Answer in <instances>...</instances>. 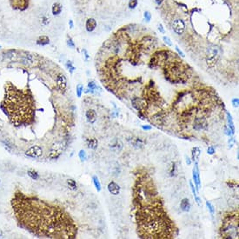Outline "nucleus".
<instances>
[{"label":"nucleus","instance_id":"nucleus-1","mask_svg":"<svg viewBox=\"0 0 239 239\" xmlns=\"http://www.w3.org/2000/svg\"><path fill=\"white\" fill-rule=\"evenodd\" d=\"M60 71L28 51H0V146L17 158L56 161L71 140L75 107Z\"/></svg>","mask_w":239,"mask_h":239},{"label":"nucleus","instance_id":"nucleus-2","mask_svg":"<svg viewBox=\"0 0 239 239\" xmlns=\"http://www.w3.org/2000/svg\"><path fill=\"white\" fill-rule=\"evenodd\" d=\"M138 233L144 238H173L174 225L161 203L140 207L137 212Z\"/></svg>","mask_w":239,"mask_h":239},{"label":"nucleus","instance_id":"nucleus-3","mask_svg":"<svg viewBox=\"0 0 239 239\" xmlns=\"http://www.w3.org/2000/svg\"><path fill=\"white\" fill-rule=\"evenodd\" d=\"M134 202L138 208L161 203L150 179L144 177L137 182L134 188Z\"/></svg>","mask_w":239,"mask_h":239},{"label":"nucleus","instance_id":"nucleus-4","mask_svg":"<svg viewBox=\"0 0 239 239\" xmlns=\"http://www.w3.org/2000/svg\"><path fill=\"white\" fill-rule=\"evenodd\" d=\"M222 238H238V214L230 213L225 216L220 228Z\"/></svg>","mask_w":239,"mask_h":239},{"label":"nucleus","instance_id":"nucleus-5","mask_svg":"<svg viewBox=\"0 0 239 239\" xmlns=\"http://www.w3.org/2000/svg\"><path fill=\"white\" fill-rule=\"evenodd\" d=\"M219 59V52L216 46H211L206 51V63L208 66L214 67Z\"/></svg>","mask_w":239,"mask_h":239},{"label":"nucleus","instance_id":"nucleus-6","mask_svg":"<svg viewBox=\"0 0 239 239\" xmlns=\"http://www.w3.org/2000/svg\"><path fill=\"white\" fill-rule=\"evenodd\" d=\"M132 106L138 111V112H144L147 108L146 100L140 98V97H134L131 100Z\"/></svg>","mask_w":239,"mask_h":239},{"label":"nucleus","instance_id":"nucleus-7","mask_svg":"<svg viewBox=\"0 0 239 239\" xmlns=\"http://www.w3.org/2000/svg\"><path fill=\"white\" fill-rule=\"evenodd\" d=\"M192 177H193V181L195 183V186L197 188V191H199L200 188H201V181H200L199 169H198V162H195V166L192 170Z\"/></svg>","mask_w":239,"mask_h":239},{"label":"nucleus","instance_id":"nucleus-8","mask_svg":"<svg viewBox=\"0 0 239 239\" xmlns=\"http://www.w3.org/2000/svg\"><path fill=\"white\" fill-rule=\"evenodd\" d=\"M173 30L177 35H182L185 30V22L182 19H177L173 22Z\"/></svg>","mask_w":239,"mask_h":239},{"label":"nucleus","instance_id":"nucleus-9","mask_svg":"<svg viewBox=\"0 0 239 239\" xmlns=\"http://www.w3.org/2000/svg\"><path fill=\"white\" fill-rule=\"evenodd\" d=\"M207 126V123H206V121L204 118H197L194 120V123H193V128L196 130V131H202L203 130L205 127Z\"/></svg>","mask_w":239,"mask_h":239},{"label":"nucleus","instance_id":"nucleus-10","mask_svg":"<svg viewBox=\"0 0 239 239\" xmlns=\"http://www.w3.org/2000/svg\"><path fill=\"white\" fill-rule=\"evenodd\" d=\"M129 142L136 149H142L145 145V140L140 137H133L131 139H129Z\"/></svg>","mask_w":239,"mask_h":239},{"label":"nucleus","instance_id":"nucleus-11","mask_svg":"<svg viewBox=\"0 0 239 239\" xmlns=\"http://www.w3.org/2000/svg\"><path fill=\"white\" fill-rule=\"evenodd\" d=\"M107 188H108L109 192H110V194L114 195V196H118V195L120 193V190H121V188H120V186L118 185L117 183H115L114 181L110 182V183L108 184Z\"/></svg>","mask_w":239,"mask_h":239},{"label":"nucleus","instance_id":"nucleus-12","mask_svg":"<svg viewBox=\"0 0 239 239\" xmlns=\"http://www.w3.org/2000/svg\"><path fill=\"white\" fill-rule=\"evenodd\" d=\"M85 117H86V120L90 123H94L97 121V112L93 109H89L85 112Z\"/></svg>","mask_w":239,"mask_h":239},{"label":"nucleus","instance_id":"nucleus-13","mask_svg":"<svg viewBox=\"0 0 239 239\" xmlns=\"http://www.w3.org/2000/svg\"><path fill=\"white\" fill-rule=\"evenodd\" d=\"M86 143H87V146L91 150H96L97 146H98V141L97 138L95 137H90L86 139Z\"/></svg>","mask_w":239,"mask_h":239},{"label":"nucleus","instance_id":"nucleus-14","mask_svg":"<svg viewBox=\"0 0 239 239\" xmlns=\"http://www.w3.org/2000/svg\"><path fill=\"white\" fill-rule=\"evenodd\" d=\"M85 27H86V30L89 32H92V31H93L96 29V27H97V21L94 18H89L86 21Z\"/></svg>","mask_w":239,"mask_h":239},{"label":"nucleus","instance_id":"nucleus-15","mask_svg":"<svg viewBox=\"0 0 239 239\" xmlns=\"http://www.w3.org/2000/svg\"><path fill=\"white\" fill-rule=\"evenodd\" d=\"M180 208L183 211H185L188 212L190 211V203L188 198H184V199L181 201V203H180Z\"/></svg>","mask_w":239,"mask_h":239},{"label":"nucleus","instance_id":"nucleus-16","mask_svg":"<svg viewBox=\"0 0 239 239\" xmlns=\"http://www.w3.org/2000/svg\"><path fill=\"white\" fill-rule=\"evenodd\" d=\"M37 44L39 45H46V44H49L50 43V39L48 36L46 35H42V36H39L37 39Z\"/></svg>","mask_w":239,"mask_h":239},{"label":"nucleus","instance_id":"nucleus-17","mask_svg":"<svg viewBox=\"0 0 239 239\" xmlns=\"http://www.w3.org/2000/svg\"><path fill=\"white\" fill-rule=\"evenodd\" d=\"M201 155V150L198 147H195L191 150V156H192V161L198 162Z\"/></svg>","mask_w":239,"mask_h":239},{"label":"nucleus","instance_id":"nucleus-18","mask_svg":"<svg viewBox=\"0 0 239 239\" xmlns=\"http://www.w3.org/2000/svg\"><path fill=\"white\" fill-rule=\"evenodd\" d=\"M226 117H227V122H228V127L234 134L235 133V126H234V123H233V119H232V116L230 112H226Z\"/></svg>","mask_w":239,"mask_h":239},{"label":"nucleus","instance_id":"nucleus-19","mask_svg":"<svg viewBox=\"0 0 239 239\" xmlns=\"http://www.w3.org/2000/svg\"><path fill=\"white\" fill-rule=\"evenodd\" d=\"M190 190H191V191H192V193H193V196H194V198H195V200H196L197 203H198V205H200V204H201V199H200V198L198 197V191H197V190L195 189V185H193V183H192L191 181H190Z\"/></svg>","mask_w":239,"mask_h":239},{"label":"nucleus","instance_id":"nucleus-20","mask_svg":"<svg viewBox=\"0 0 239 239\" xmlns=\"http://www.w3.org/2000/svg\"><path fill=\"white\" fill-rule=\"evenodd\" d=\"M52 14L55 15V16L59 15V14L61 13V12H62V5L59 3H57V2L54 3L53 5H52Z\"/></svg>","mask_w":239,"mask_h":239},{"label":"nucleus","instance_id":"nucleus-21","mask_svg":"<svg viewBox=\"0 0 239 239\" xmlns=\"http://www.w3.org/2000/svg\"><path fill=\"white\" fill-rule=\"evenodd\" d=\"M110 149H112V150H120L122 148H123V144H122V142L120 141V140H118V139H117V140H115V141H113L111 144H110Z\"/></svg>","mask_w":239,"mask_h":239},{"label":"nucleus","instance_id":"nucleus-22","mask_svg":"<svg viewBox=\"0 0 239 239\" xmlns=\"http://www.w3.org/2000/svg\"><path fill=\"white\" fill-rule=\"evenodd\" d=\"M92 180L93 183H94V185H95L96 189H97V190L98 192L101 191V190H102V186H101V184H100V181H99L98 177H97V176H94L92 177Z\"/></svg>","mask_w":239,"mask_h":239},{"label":"nucleus","instance_id":"nucleus-23","mask_svg":"<svg viewBox=\"0 0 239 239\" xmlns=\"http://www.w3.org/2000/svg\"><path fill=\"white\" fill-rule=\"evenodd\" d=\"M206 206H207L209 211L211 213V216H214V213H215V208H214V206H213L210 202H206Z\"/></svg>","mask_w":239,"mask_h":239},{"label":"nucleus","instance_id":"nucleus-24","mask_svg":"<svg viewBox=\"0 0 239 239\" xmlns=\"http://www.w3.org/2000/svg\"><path fill=\"white\" fill-rule=\"evenodd\" d=\"M176 171H177V165L175 163H172L171 164V170L169 171V173H170V176H174L176 174Z\"/></svg>","mask_w":239,"mask_h":239},{"label":"nucleus","instance_id":"nucleus-25","mask_svg":"<svg viewBox=\"0 0 239 239\" xmlns=\"http://www.w3.org/2000/svg\"><path fill=\"white\" fill-rule=\"evenodd\" d=\"M83 91H84V86H83L82 84H78V85L77 86V95H78V97H81Z\"/></svg>","mask_w":239,"mask_h":239},{"label":"nucleus","instance_id":"nucleus-26","mask_svg":"<svg viewBox=\"0 0 239 239\" xmlns=\"http://www.w3.org/2000/svg\"><path fill=\"white\" fill-rule=\"evenodd\" d=\"M137 5V0H130L129 2V7L131 9H135Z\"/></svg>","mask_w":239,"mask_h":239},{"label":"nucleus","instance_id":"nucleus-27","mask_svg":"<svg viewBox=\"0 0 239 239\" xmlns=\"http://www.w3.org/2000/svg\"><path fill=\"white\" fill-rule=\"evenodd\" d=\"M79 158H81L82 161L86 160V158H87V155H86V153H85V151H84V150H80Z\"/></svg>","mask_w":239,"mask_h":239},{"label":"nucleus","instance_id":"nucleus-28","mask_svg":"<svg viewBox=\"0 0 239 239\" xmlns=\"http://www.w3.org/2000/svg\"><path fill=\"white\" fill-rule=\"evenodd\" d=\"M88 87H89V89H91V91H94V90H96L97 88L94 81H92V82H90L88 84Z\"/></svg>","mask_w":239,"mask_h":239},{"label":"nucleus","instance_id":"nucleus-29","mask_svg":"<svg viewBox=\"0 0 239 239\" xmlns=\"http://www.w3.org/2000/svg\"><path fill=\"white\" fill-rule=\"evenodd\" d=\"M163 42H164L168 46H172V43H171V39H170L168 37H163Z\"/></svg>","mask_w":239,"mask_h":239},{"label":"nucleus","instance_id":"nucleus-30","mask_svg":"<svg viewBox=\"0 0 239 239\" xmlns=\"http://www.w3.org/2000/svg\"><path fill=\"white\" fill-rule=\"evenodd\" d=\"M67 44H68V46L70 47V48H75V44H74V43L72 42L71 39L69 38V37H68V39H67Z\"/></svg>","mask_w":239,"mask_h":239},{"label":"nucleus","instance_id":"nucleus-31","mask_svg":"<svg viewBox=\"0 0 239 239\" xmlns=\"http://www.w3.org/2000/svg\"><path fill=\"white\" fill-rule=\"evenodd\" d=\"M228 145H229V148L231 149V148L233 147V145H235V139H234L233 137H230V138L229 139V141H228Z\"/></svg>","mask_w":239,"mask_h":239},{"label":"nucleus","instance_id":"nucleus-32","mask_svg":"<svg viewBox=\"0 0 239 239\" xmlns=\"http://www.w3.org/2000/svg\"><path fill=\"white\" fill-rule=\"evenodd\" d=\"M227 185L230 188H235L236 186H238V183L234 182V181H228L227 182Z\"/></svg>","mask_w":239,"mask_h":239},{"label":"nucleus","instance_id":"nucleus-33","mask_svg":"<svg viewBox=\"0 0 239 239\" xmlns=\"http://www.w3.org/2000/svg\"><path fill=\"white\" fill-rule=\"evenodd\" d=\"M231 103H232L233 106L235 107V108H238L239 105V99L238 98H233L232 101H231Z\"/></svg>","mask_w":239,"mask_h":239},{"label":"nucleus","instance_id":"nucleus-34","mask_svg":"<svg viewBox=\"0 0 239 239\" xmlns=\"http://www.w3.org/2000/svg\"><path fill=\"white\" fill-rule=\"evenodd\" d=\"M144 16H145V20H146L147 22H150V19H151V15H150V13L149 12H145Z\"/></svg>","mask_w":239,"mask_h":239},{"label":"nucleus","instance_id":"nucleus-35","mask_svg":"<svg viewBox=\"0 0 239 239\" xmlns=\"http://www.w3.org/2000/svg\"><path fill=\"white\" fill-rule=\"evenodd\" d=\"M207 153L209 155H213L215 153V149L213 148L212 146H210L208 149H207Z\"/></svg>","mask_w":239,"mask_h":239},{"label":"nucleus","instance_id":"nucleus-36","mask_svg":"<svg viewBox=\"0 0 239 239\" xmlns=\"http://www.w3.org/2000/svg\"><path fill=\"white\" fill-rule=\"evenodd\" d=\"M175 49H176V51L177 52V53L179 54V55H180L182 57H185V53H184V52H182V51H181V50H180V49L177 47V46H175Z\"/></svg>","mask_w":239,"mask_h":239},{"label":"nucleus","instance_id":"nucleus-37","mask_svg":"<svg viewBox=\"0 0 239 239\" xmlns=\"http://www.w3.org/2000/svg\"><path fill=\"white\" fill-rule=\"evenodd\" d=\"M142 129L145 130V131H150V130L152 129V127L150 126V125H143V126H142Z\"/></svg>","mask_w":239,"mask_h":239},{"label":"nucleus","instance_id":"nucleus-38","mask_svg":"<svg viewBox=\"0 0 239 239\" xmlns=\"http://www.w3.org/2000/svg\"><path fill=\"white\" fill-rule=\"evenodd\" d=\"M158 30H159V31L161 33H164V32H165L163 27V25H162L161 24H158Z\"/></svg>","mask_w":239,"mask_h":239},{"label":"nucleus","instance_id":"nucleus-39","mask_svg":"<svg viewBox=\"0 0 239 239\" xmlns=\"http://www.w3.org/2000/svg\"><path fill=\"white\" fill-rule=\"evenodd\" d=\"M185 159H186V163H187L188 165H190V164H191V161H190V158L186 156Z\"/></svg>","mask_w":239,"mask_h":239},{"label":"nucleus","instance_id":"nucleus-40","mask_svg":"<svg viewBox=\"0 0 239 239\" xmlns=\"http://www.w3.org/2000/svg\"><path fill=\"white\" fill-rule=\"evenodd\" d=\"M69 26H70V29L73 28V21H72V20H70V21H69Z\"/></svg>","mask_w":239,"mask_h":239},{"label":"nucleus","instance_id":"nucleus-41","mask_svg":"<svg viewBox=\"0 0 239 239\" xmlns=\"http://www.w3.org/2000/svg\"><path fill=\"white\" fill-rule=\"evenodd\" d=\"M163 1V0H156V2H157V3H158V4H161V3H162Z\"/></svg>","mask_w":239,"mask_h":239}]
</instances>
